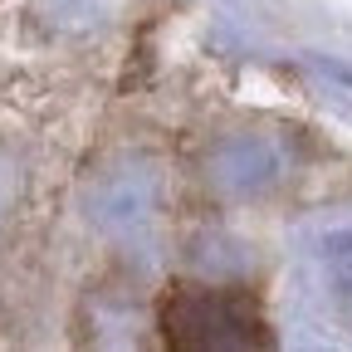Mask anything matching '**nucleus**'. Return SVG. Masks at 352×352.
<instances>
[{"instance_id":"obj_1","label":"nucleus","mask_w":352,"mask_h":352,"mask_svg":"<svg viewBox=\"0 0 352 352\" xmlns=\"http://www.w3.org/2000/svg\"><path fill=\"white\" fill-rule=\"evenodd\" d=\"M162 323H166V342H176V347H230V342H250L254 314L235 294L176 289L166 298Z\"/></svg>"}]
</instances>
